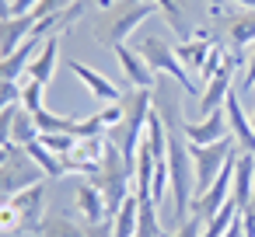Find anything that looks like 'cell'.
Here are the masks:
<instances>
[{
    "mask_svg": "<svg viewBox=\"0 0 255 237\" xmlns=\"http://www.w3.org/2000/svg\"><path fill=\"white\" fill-rule=\"evenodd\" d=\"M234 77H238V63H227L217 77H210V80L203 84V91H199V115H210V112L224 108L227 94H231L234 84H238Z\"/></svg>",
    "mask_w": 255,
    "mask_h": 237,
    "instance_id": "9c48e42d",
    "label": "cell"
},
{
    "mask_svg": "<svg viewBox=\"0 0 255 237\" xmlns=\"http://www.w3.org/2000/svg\"><path fill=\"white\" fill-rule=\"evenodd\" d=\"M227 4H234L238 11H255V0H227Z\"/></svg>",
    "mask_w": 255,
    "mask_h": 237,
    "instance_id": "d6a6232c",
    "label": "cell"
},
{
    "mask_svg": "<svg viewBox=\"0 0 255 237\" xmlns=\"http://www.w3.org/2000/svg\"><path fill=\"white\" fill-rule=\"evenodd\" d=\"M7 150H11V147H0V164H4V160H7Z\"/></svg>",
    "mask_w": 255,
    "mask_h": 237,
    "instance_id": "d590c367",
    "label": "cell"
},
{
    "mask_svg": "<svg viewBox=\"0 0 255 237\" xmlns=\"http://www.w3.org/2000/svg\"><path fill=\"white\" fill-rule=\"evenodd\" d=\"M157 14V0H116L112 7H102L88 28H91V39L98 46H126V39H133L150 18Z\"/></svg>",
    "mask_w": 255,
    "mask_h": 237,
    "instance_id": "6da1fadb",
    "label": "cell"
},
{
    "mask_svg": "<svg viewBox=\"0 0 255 237\" xmlns=\"http://www.w3.org/2000/svg\"><path fill=\"white\" fill-rule=\"evenodd\" d=\"M210 49H213V35H210V32H196V39L175 42V56H178V63H182L189 74H199V70H203Z\"/></svg>",
    "mask_w": 255,
    "mask_h": 237,
    "instance_id": "e0dca14e",
    "label": "cell"
},
{
    "mask_svg": "<svg viewBox=\"0 0 255 237\" xmlns=\"http://www.w3.org/2000/svg\"><path fill=\"white\" fill-rule=\"evenodd\" d=\"M21 84V108H28V112H39V108H46V84H39V80H28V77H21L18 80Z\"/></svg>",
    "mask_w": 255,
    "mask_h": 237,
    "instance_id": "603a6c76",
    "label": "cell"
},
{
    "mask_svg": "<svg viewBox=\"0 0 255 237\" xmlns=\"http://www.w3.org/2000/svg\"><path fill=\"white\" fill-rule=\"evenodd\" d=\"M42 178H46V171L28 157V150L25 147H11L7 150V160L0 164V202L14 199L18 192H25L28 185H35Z\"/></svg>",
    "mask_w": 255,
    "mask_h": 237,
    "instance_id": "3957f363",
    "label": "cell"
},
{
    "mask_svg": "<svg viewBox=\"0 0 255 237\" xmlns=\"http://www.w3.org/2000/svg\"><path fill=\"white\" fill-rule=\"evenodd\" d=\"M185 140L196 143V147H210L224 136H231V122H227V108H217L210 115H199L196 122H185Z\"/></svg>",
    "mask_w": 255,
    "mask_h": 237,
    "instance_id": "ba28073f",
    "label": "cell"
},
{
    "mask_svg": "<svg viewBox=\"0 0 255 237\" xmlns=\"http://www.w3.org/2000/svg\"><path fill=\"white\" fill-rule=\"evenodd\" d=\"M0 234H25L21 227V213L14 209V202H0Z\"/></svg>",
    "mask_w": 255,
    "mask_h": 237,
    "instance_id": "d4e9b609",
    "label": "cell"
},
{
    "mask_svg": "<svg viewBox=\"0 0 255 237\" xmlns=\"http://www.w3.org/2000/svg\"><path fill=\"white\" fill-rule=\"evenodd\" d=\"M39 143H42L46 150H53V154H60V157H67V154L74 150V143H77V136H74V133H42V136H39Z\"/></svg>",
    "mask_w": 255,
    "mask_h": 237,
    "instance_id": "cb8c5ba5",
    "label": "cell"
},
{
    "mask_svg": "<svg viewBox=\"0 0 255 237\" xmlns=\"http://www.w3.org/2000/svg\"><path fill=\"white\" fill-rule=\"evenodd\" d=\"M21 105V84L18 80H0V112Z\"/></svg>",
    "mask_w": 255,
    "mask_h": 237,
    "instance_id": "83f0119b",
    "label": "cell"
},
{
    "mask_svg": "<svg viewBox=\"0 0 255 237\" xmlns=\"http://www.w3.org/2000/svg\"><path fill=\"white\" fill-rule=\"evenodd\" d=\"M224 108H227V122H231V136H234L238 150L255 154V126H252V115H245V108H241V94L231 91Z\"/></svg>",
    "mask_w": 255,
    "mask_h": 237,
    "instance_id": "30bf717a",
    "label": "cell"
},
{
    "mask_svg": "<svg viewBox=\"0 0 255 237\" xmlns=\"http://www.w3.org/2000/svg\"><path fill=\"white\" fill-rule=\"evenodd\" d=\"M70 67V74L88 87V94L95 98V101H102V105H116V101H123V91H119V84L116 80H109L105 74H98V70H91L88 63H81L77 56L67 63Z\"/></svg>",
    "mask_w": 255,
    "mask_h": 237,
    "instance_id": "8992f818",
    "label": "cell"
},
{
    "mask_svg": "<svg viewBox=\"0 0 255 237\" xmlns=\"http://www.w3.org/2000/svg\"><path fill=\"white\" fill-rule=\"evenodd\" d=\"M11 202H14V209L21 213V227H25V234L35 237L39 227H42V220H46V213H49V178L28 185V188L18 192Z\"/></svg>",
    "mask_w": 255,
    "mask_h": 237,
    "instance_id": "5b68a950",
    "label": "cell"
},
{
    "mask_svg": "<svg viewBox=\"0 0 255 237\" xmlns=\"http://www.w3.org/2000/svg\"><path fill=\"white\" fill-rule=\"evenodd\" d=\"M95 4H98V7H112V4H116V0H95Z\"/></svg>",
    "mask_w": 255,
    "mask_h": 237,
    "instance_id": "e575fe53",
    "label": "cell"
},
{
    "mask_svg": "<svg viewBox=\"0 0 255 237\" xmlns=\"http://www.w3.org/2000/svg\"><path fill=\"white\" fill-rule=\"evenodd\" d=\"M14 7H11V0H0V18H11Z\"/></svg>",
    "mask_w": 255,
    "mask_h": 237,
    "instance_id": "836d02e7",
    "label": "cell"
},
{
    "mask_svg": "<svg viewBox=\"0 0 255 237\" xmlns=\"http://www.w3.org/2000/svg\"><path fill=\"white\" fill-rule=\"evenodd\" d=\"M25 150H28V157H32V160H35V164L46 171V178H49V181H53V178H63V174H70V167H67V157H60V154L46 150L39 140H35V143H28Z\"/></svg>",
    "mask_w": 255,
    "mask_h": 237,
    "instance_id": "d6986e66",
    "label": "cell"
},
{
    "mask_svg": "<svg viewBox=\"0 0 255 237\" xmlns=\"http://www.w3.org/2000/svg\"><path fill=\"white\" fill-rule=\"evenodd\" d=\"M203 227H206V216L189 213V220H185V223H178L175 230H168L164 237H199V234H203Z\"/></svg>",
    "mask_w": 255,
    "mask_h": 237,
    "instance_id": "4316f807",
    "label": "cell"
},
{
    "mask_svg": "<svg viewBox=\"0 0 255 237\" xmlns=\"http://www.w3.org/2000/svg\"><path fill=\"white\" fill-rule=\"evenodd\" d=\"M35 237H88V223L81 220V213L49 209Z\"/></svg>",
    "mask_w": 255,
    "mask_h": 237,
    "instance_id": "5bb4252c",
    "label": "cell"
},
{
    "mask_svg": "<svg viewBox=\"0 0 255 237\" xmlns=\"http://www.w3.org/2000/svg\"><path fill=\"white\" fill-rule=\"evenodd\" d=\"M133 49L154 67V74H168V77L178 80L189 94H199L196 84H192V74H189V70L178 63V56H175V42H168V39H161V35L136 32V35H133Z\"/></svg>",
    "mask_w": 255,
    "mask_h": 237,
    "instance_id": "7a4b0ae2",
    "label": "cell"
},
{
    "mask_svg": "<svg viewBox=\"0 0 255 237\" xmlns=\"http://www.w3.org/2000/svg\"><path fill=\"white\" fill-rule=\"evenodd\" d=\"M35 122H39V133H74L77 136V122L67 119V115H56L49 108H39L35 112Z\"/></svg>",
    "mask_w": 255,
    "mask_h": 237,
    "instance_id": "7402d4cb",
    "label": "cell"
},
{
    "mask_svg": "<svg viewBox=\"0 0 255 237\" xmlns=\"http://www.w3.org/2000/svg\"><path fill=\"white\" fill-rule=\"evenodd\" d=\"M157 11L168 18V25H171V32L175 35H182V42L185 39H196V25H192V18H189V7H182V0H157Z\"/></svg>",
    "mask_w": 255,
    "mask_h": 237,
    "instance_id": "ac0fdd59",
    "label": "cell"
},
{
    "mask_svg": "<svg viewBox=\"0 0 255 237\" xmlns=\"http://www.w3.org/2000/svg\"><path fill=\"white\" fill-rule=\"evenodd\" d=\"M21 108V105H18ZM18 108H7V112H0V147H11V133H14V115Z\"/></svg>",
    "mask_w": 255,
    "mask_h": 237,
    "instance_id": "f546056e",
    "label": "cell"
},
{
    "mask_svg": "<svg viewBox=\"0 0 255 237\" xmlns=\"http://www.w3.org/2000/svg\"><path fill=\"white\" fill-rule=\"evenodd\" d=\"M252 192H255V154H245L238 150L234 154V185H231V202L238 209H245L252 202Z\"/></svg>",
    "mask_w": 255,
    "mask_h": 237,
    "instance_id": "7c38bea8",
    "label": "cell"
},
{
    "mask_svg": "<svg viewBox=\"0 0 255 237\" xmlns=\"http://www.w3.org/2000/svg\"><path fill=\"white\" fill-rule=\"evenodd\" d=\"M11 7H14V14H32L39 7V0H11Z\"/></svg>",
    "mask_w": 255,
    "mask_h": 237,
    "instance_id": "1f68e13d",
    "label": "cell"
},
{
    "mask_svg": "<svg viewBox=\"0 0 255 237\" xmlns=\"http://www.w3.org/2000/svg\"><path fill=\"white\" fill-rule=\"evenodd\" d=\"M189 154H192V167H196V195H199V192H206V188L217 181V174L224 171V164L238 154V143H234V136H224V140H217V143H210V147L189 143ZM192 202H196V199H192Z\"/></svg>",
    "mask_w": 255,
    "mask_h": 237,
    "instance_id": "277c9868",
    "label": "cell"
},
{
    "mask_svg": "<svg viewBox=\"0 0 255 237\" xmlns=\"http://www.w3.org/2000/svg\"><path fill=\"white\" fill-rule=\"evenodd\" d=\"M39 136H42V133H39L35 112L18 108V115H14V133H11V147H28V143H35Z\"/></svg>",
    "mask_w": 255,
    "mask_h": 237,
    "instance_id": "ffe728a7",
    "label": "cell"
},
{
    "mask_svg": "<svg viewBox=\"0 0 255 237\" xmlns=\"http://www.w3.org/2000/svg\"><path fill=\"white\" fill-rule=\"evenodd\" d=\"M70 4H77V0H39V7H35L32 14H35V21H39V18H49V14H60V11H67Z\"/></svg>",
    "mask_w": 255,
    "mask_h": 237,
    "instance_id": "f1b7e54d",
    "label": "cell"
},
{
    "mask_svg": "<svg viewBox=\"0 0 255 237\" xmlns=\"http://www.w3.org/2000/svg\"><path fill=\"white\" fill-rule=\"evenodd\" d=\"M32 28H35V14L0 18V56H11L18 46H25L32 39Z\"/></svg>",
    "mask_w": 255,
    "mask_h": 237,
    "instance_id": "9a60e30c",
    "label": "cell"
},
{
    "mask_svg": "<svg viewBox=\"0 0 255 237\" xmlns=\"http://www.w3.org/2000/svg\"><path fill=\"white\" fill-rule=\"evenodd\" d=\"M116 60H119V67H123V74H126V80L133 84V87H154V80H157V74H154V67L126 42V46H116Z\"/></svg>",
    "mask_w": 255,
    "mask_h": 237,
    "instance_id": "4fadbf2b",
    "label": "cell"
},
{
    "mask_svg": "<svg viewBox=\"0 0 255 237\" xmlns=\"http://www.w3.org/2000/svg\"><path fill=\"white\" fill-rule=\"evenodd\" d=\"M105 150H109V136H105V133H102V136H81V140L74 143V150L67 154V167L77 171V174H91V171L102 167Z\"/></svg>",
    "mask_w": 255,
    "mask_h": 237,
    "instance_id": "52a82bcc",
    "label": "cell"
},
{
    "mask_svg": "<svg viewBox=\"0 0 255 237\" xmlns=\"http://www.w3.org/2000/svg\"><path fill=\"white\" fill-rule=\"evenodd\" d=\"M88 237H112V220L91 223V227H88Z\"/></svg>",
    "mask_w": 255,
    "mask_h": 237,
    "instance_id": "4dcf8cb0",
    "label": "cell"
},
{
    "mask_svg": "<svg viewBox=\"0 0 255 237\" xmlns=\"http://www.w3.org/2000/svg\"><path fill=\"white\" fill-rule=\"evenodd\" d=\"M56 63H60V35H53V39H46V42L39 46V53L32 56L25 77L49 87V80H53V74H56Z\"/></svg>",
    "mask_w": 255,
    "mask_h": 237,
    "instance_id": "2e32d148",
    "label": "cell"
},
{
    "mask_svg": "<svg viewBox=\"0 0 255 237\" xmlns=\"http://www.w3.org/2000/svg\"><path fill=\"white\" fill-rule=\"evenodd\" d=\"M74 209L81 213V220L91 227V223H102V220H109V206H105V195L88 181V178H81L77 185H74Z\"/></svg>",
    "mask_w": 255,
    "mask_h": 237,
    "instance_id": "8fae6325",
    "label": "cell"
},
{
    "mask_svg": "<svg viewBox=\"0 0 255 237\" xmlns=\"http://www.w3.org/2000/svg\"><path fill=\"white\" fill-rule=\"evenodd\" d=\"M248 206H252V209H255V192H252V202H248Z\"/></svg>",
    "mask_w": 255,
    "mask_h": 237,
    "instance_id": "8d00e7d4",
    "label": "cell"
},
{
    "mask_svg": "<svg viewBox=\"0 0 255 237\" xmlns=\"http://www.w3.org/2000/svg\"><path fill=\"white\" fill-rule=\"evenodd\" d=\"M234 91H238V94L255 91V46H248V49H245V70H241V77H238Z\"/></svg>",
    "mask_w": 255,
    "mask_h": 237,
    "instance_id": "484cf974",
    "label": "cell"
},
{
    "mask_svg": "<svg viewBox=\"0 0 255 237\" xmlns=\"http://www.w3.org/2000/svg\"><path fill=\"white\" fill-rule=\"evenodd\" d=\"M164 223H161V213L150 199H140V216H136V237H164Z\"/></svg>",
    "mask_w": 255,
    "mask_h": 237,
    "instance_id": "44dd1931",
    "label": "cell"
}]
</instances>
